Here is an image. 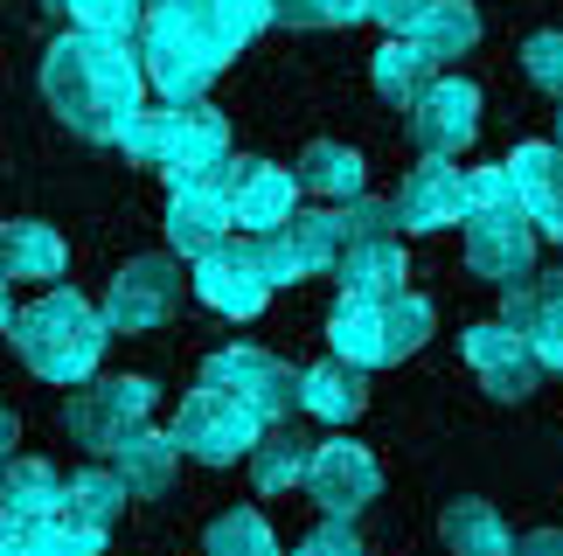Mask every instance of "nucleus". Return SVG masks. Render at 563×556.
I'll return each mask as SVG.
<instances>
[{"mask_svg": "<svg viewBox=\"0 0 563 556\" xmlns=\"http://www.w3.org/2000/svg\"><path fill=\"white\" fill-rule=\"evenodd\" d=\"M466 369L487 382V397H501V403H522V397H536L543 390V362L529 355V341L508 327V320H473L466 327Z\"/></svg>", "mask_w": 563, "mask_h": 556, "instance_id": "9", "label": "nucleus"}, {"mask_svg": "<svg viewBox=\"0 0 563 556\" xmlns=\"http://www.w3.org/2000/svg\"><path fill=\"white\" fill-rule=\"evenodd\" d=\"M146 8H161V0H146Z\"/></svg>", "mask_w": 563, "mask_h": 556, "instance_id": "49", "label": "nucleus"}, {"mask_svg": "<svg viewBox=\"0 0 563 556\" xmlns=\"http://www.w3.org/2000/svg\"><path fill=\"white\" fill-rule=\"evenodd\" d=\"M0 556H104V529L77 522L70 508H56V515L0 508Z\"/></svg>", "mask_w": 563, "mask_h": 556, "instance_id": "18", "label": "nucleus"}, {"mask_svg": "<svg viewBox=\"0 0 563 556\" xmlns=\"http://www.w3.org/2000/svg\"><path fill=\"white\" fill-rule=\"evenodd\" d=\"M63 265H70V251H63V237L49 223H35V216L0 223V278H35V286H49V278H63Z\"/></svg>", "mask_w": 563, "mask_h": 556, "instance_id": "22", "label": "nucleus"}, {"mask_svg": "<svg viewBox=\"0 0 563 556\" xmlns=\"http://www.w3.org/2000/svg\"><path fill=\"white\" fill-rule=\"evenodd\" d=\"M292 237H299V258H307V271H334V258H341V216H334V209L292 216Z\"/></svg>", "mask_w": 563, "mask_h": 556, "instance_id": "39", "label": "nucleus"}, {"mask_svg": "<svg viewBox=\"0 0 563 556\" xmlns=\"http://www.w3.org/2000/svg\"><path fill=\"white\" fill-rule=\"evenodd\" d=\"M501 320L529 341L543 369H563V271H529L522 286H508Z\"/></svg>", "mask_w": 563, "mask_h": 556, "instance_id": "17", "label": "nucleus"}, {"mask_svg": "<svg viewBox=\"0 0 563 556\" xmlns=\"http://www.w3.org/2000/svg\"><path fill=\"white\" fill-rule=\"evenodd\" d=\"M161 382L154 376H112V382H84V390L63 397V432L84 453H119L133 432L154 424Z\"/></svg>", "mask_w": 563, "mask_h": 556, "instance_id": "4", "label": "nucleus"}, {"mask_svg": "<svg viewBox=\"0 0 563 556\" xmlns=\"http://www.w3.org/2000/svg\"><path fill=\"white\" fill-rule=\"evenodd\" d=\"M439 536L452 556H515V536L494 501H452L439 515Z\"/></svg>", "mask_w": 563, "mask_h": 556, "instance_id": "28", "label": "nucleus"}, {"mask_svg": "<svg viewBox=\"0 0 563 556\" xmlns=\"http://www.w3.org/2000/svg\"><path fill=\"white\" fill-rule=\"evenodd\" d=\"M424 8H431V0H369V21H376V29H389V35H410Z\"/></svg>", "mask_w": 563, "mask_h": 556, "instance_id": "44", "label": "nucleus"}, {"mask_svg": "<svg viewBox=\"0 0 563 556\" xmlns=\"http://www.w3.org/2000/svg\"><path fill=\"white\" fill-rule=\"evenodd\" d=\"M272 21H286V29H349V21H369V0H272Z\"/></svg>", "mask_w": 563, "mask_h": 556, "instance_id": "34", "label": "nucleus"}, {"mask_svg": "<svg viewBox=\"0 0 563 556\" xmlns=\"http://www.w3.org/2000/svg\"><path fill=\"white\" fill-rule=\"evenodd\" d=\"M292 556H369V543L355 536V522H334V515H328V522L313 529V536H299Z\"/></svg>", "mask_w": 563, "mask_h": 556, "instance_id": "43", "label": "nucleus"}, {"mask_svg": "<svg viewBox=\"0 0 563 556\" xmlns=\"http://www.w3.org/2000/svg\"><path fill=\"white\" fill-rule=\"evenodd\" d=\"M466 271L487 278V286H522L536 271V223L522 209H501V216H466Z\"/></svg>", "mask_w": 563, "mask_h": 556, "instance_id": "13", "label": "nucleus"}, {"mask_svg": "<svg viewBox=\"0 0 563 556\" xmlns=\"http://www.w3.org/2000/svg\"><path fill=\"white\" fill-rule=\"evenodd\" d=\"M410 35H418L439 63H445V56H466L473 42H481V8H473V0H431Z\"/></svg>", "mask_w": 563, "mask_h": 556, "instance_id": "30", "label": "nucleus"}, {"mask_svg": "<svg viewBox=\"0 0 563 556\" xmlns=\"http://www.w3.org/2000/svg\"><path fill=\"white\" fill-rule=\"evenodd\" d=\"M236 49L223 42V29L195 8V0H161V8H146L140 21V70L146 84L167 98V104H181V98H202L216 77H223V63Z\"/></svg>", "mask_w": 563, "mask_h": 556, "instance_id": "3", "label": "nucleus"}, {"mask_svg": "<svg viewBox=\"0 0 563 556\" xmlns=\"http://www.w3.org/2000/svg\"><path fill=\"white\" fill-rule=\"evenodd\" d=\"M328 341H334L341 362H355V369H383V299L341 292V307L328 313Z\"/></svg>", "mask_w": 563, "mask_h": 556, "instance_id": "26", "label": "nucleus"}, {"mask_svg": "<svg viewBox=\"0 0 563 556\" xmlns=\"http://www.w3.org/2000/svg\"><path fill=\"white\" fill-rule=\"evenodd\" d=\"M508 175H515V202H522V216L536 223V237H556L563 244V146L556 140L515 146Z\"/></svg>", "mask_w": 563, "mask_h": 556, "instance_id": "19", "label": "nucleus"}, {"mask_svg": "<svg viewBox=\"0 0 563 556\" xmlns=\"http://www.w3.org/2000/svg\"><path fill=\"white\" fill-rule=\"evenodd\" d=\"M77 29H98V35H133L146 21V0H56Z\"/></svg>", "mask_w": 563, "mask_h": 556, "instance_id": "37", "label": "nucleus"}, {"mask_svg": "<svg viewBox=\"0 0 563 556\" xmlns=\"http://www.w3.org/2000/svg\"><path fill=\"white\" fill-rule=\"evenodd\" d=\"M195 8L223 29L230 49H244V42H257V35L272 29V0H195Z\"/></svg>", "mask_w": 563, "mask_h": 556, "instance_id": "35", "label": "nucleus"}, {"mask_svg": "<svg viewBox=\"0 0 563 556\" xmlns=\"http://www.w3.org/2000/svg\"><path fill=\"white\" fill-rule=\"evenodd\" d=\"M0 508L21 515H56L63 508V480L49 459H0Z\"/></svg>", "mask_w": 563, "mask_h": 556, "instance_id": "29", "label": "nucleus"}, {"mask_svg": "<svg viewBox=\"0 0 563 556\" xmlns=\"http://www.w3.org/2000/svg\"><path fill=\"white\" fill-rule=\"evenodd\" d=\"M307 459H313V445L292 432L286 418L265 424L251 445V480H257V494H286V487H307Z\"/></svg>", "mask_w": 563, "mask_h": 556, "instance_id": "24", "label": "nucleus"}, {"mask_svg": "<svg viewBox=\"0 0 563 556\" xmlns=\"http://www.w3.org/2000/svg\"><path fill=\"white\" fill-rule=\"evenodd\" d=\"M257 432H265V418H257L251 403H236L230 390H216V382L188 390V397H181V411H175V445H181L188 459H202V466L251 459Z\"/></svg>", "mask_w": 563, "mask_h": 556, "instance_id": "5", "label": "nucleus"}, {"mask_svg": "<svg viewBox=\"0 0 563 556\" xmlns=\"http://www.w3.org/2000/svg\"><path fill=\"white\" fill-rule=\"evenodd\" d=\"M21 438V424H14V411H0V459H8V445Z\"/></svg>", "mask_w": 563, "mask_h": 556, "instance_id": "46", "label": "nucleus"}, {"mask_svg": "<svg viewBox=\"0 0 563 556\" xmlns=\"http://www.w3.org/2000/svg\"><path fill=\"white\" fill-rule=\"evenodd\" d=\"M125 501H133V494H125V480H119V474H104V466H84V474H70V480H63V508H70L77 522H98V529H112Z\"/></svg>", "mask_w": 563, "mask_h": 556, "instance_id": "33", "label": "nucleus"}, {"mask_svg": "<svg viewBox=\"0 0 563 556\" xmlns=\"http://www.w3.org/2000/svg\"><path fill=\"white\" fill-rule=\"evenodd\" d=\"M161 119H167V112H146V104H140L112 146H119L125 160H140V167H161Z\"/></svg>", "mask_w": 563, "mask_h": 556, "instance_id": "42", "label": "nucleus"}, {"mask_svg": "<svg viewBox=\"0 0 563 556\" xmlns=\"http://www.w3.org/2000/svg\"><path fill=\"white\" fill-rule=\"evenodd\" d=\"M369 77H376V98H389L397 112H410V104L439 84V56H431L418 35H389L369 56Z\"/></svg>", "mask_w": 563, "mask_h": 556, "instance_id": "20", "label": "nucleus"}, {"mask_svg": "<svg viewBox=\"0 0 563 556\" xmlns=\"http://www.w3.org/2000/svg\"><path fill=\"white\" fill-rule=\"evenodd\" d=\"M8 334H14V355L29 362V376L63 382V390L91 382L98 362H104V341H112L104 313L91 307V299H77L70 286H63V292H42L35 307H21Z\"/></svg>", "mask_w": 563, "mask_h": 556, "instance_id": "2", "label": "nucleus"}, {"mask_svg": "<svg viewBox=\"0 0 563 556\" xmlns=\"http://www.w3.org/2000/svg\"><path fill=\"white\" fill-rule=\"evenodd\" d=\"M452 223H466V175L445 154H424L397 188V230L431 237V230H452Z\"/></svg>", "mask_w": 563, "mask_h": 556, "instance_id": "15", "label": "nucleus"}, {"mask_svg": "<svg viewBox=\"0 0 563 556\" xmlns=\"http://www.w3.org/2000/svg\"><path fill=\"white\" fill-rule=\"evenodd\" d=\"M556 104H563V98H556ZM556 146H563V112H556Z\"/></svg>", "mask_w": 563, "mask_h": 556, "instance_id": "48", "label": "nucleus"}, {"mask_svg": "<svg viewBox=\"0 0 563 556\" xmlns=\"http://www.w3.org/2000/svg\"><path fill=\"white\" fill-rule=\"evenodd\" d=\"M202 382L230 390L236 403H251L265 424H278V418L299 411V369H292V362H278L272 348H251V341H236V348H216V355L202 362Z\"/></svg>", "mask_w": 563, "mask_h": 556, "instance_id": "6", "label": "nucleus"}, {"mask_svg": "<svg viewBox=\"0 0 563 556\" xmlns=\"http://www.w3.org/2000/svg\"><path fill=\"white\" fill-rule=\"evenodd\" d=\"M223 160H230V119L216 112L209 98L167 104V119H161V175L188 181V175H209V167H223Z\"/></svg>", "mask_w": 563, "mask_h": 556, "instance_id": "10", "label": "nucleus"}, {"mask_svg": "<svg viewBox=\"0 0 563 556\" xmlns=\"http://www.w3.org/2000/svg\"><path fill=\"white\" fill-rule=\"evenodd\" d=\"M202 556H286V549H278L272 522L257 508H230V515H216L202 529Z\"/></svg>", "mask_w": 563, "mask_h": 556, "instance_id": "32", "label": "nucleus"}, {"mask_svg": "<svg viewBox=\"0 0 563 556\" xmlns=\"http://www.w3.org/2000/svg\"><path fill=\"white\" fill-rule=\"evenodd\" d=\"M175 459H181V445H175V432H133L119 445V480H125V494L133 501H161L167 487H175Z\"/></svg>", "mask_w": 563, "mask_h": 556, "instance_id": "23", "label": "nucleus"}, {"mask_svg": "<svg viewBox=\"0 0 563 556\" xmlns=\"http://www.w3.org/2000/svg\"><path fill=\"white\" fill-rule=\"evenodd\" d=\"M334 216H341V251L369 244V237H397V202L355 196V202H334Z\"/></svg>", "mask_w": 563, "mask_h": 556, "instance_id": "38", "label": "nucleus"}, {"mask_svg": "<svg viewBox=\"0 0 563 556\" xmlns=\"http://www.w3.org/2000/svg\"><path fill=\"white\" fill-rule=\"evenodd\" d=\"M522 70H529L536 91L563 98V29H543V35H529V42H522Z\"/></svg>", "mask_w": 563, "mask_h": 556, "instance_id": "41", "label": "nucleus"}, {"mask_svg": "<svg viewBox=\"0 0 563 556\" xmlns=\"http://www.w3.org/2000/svg\"><path fill=\"white\" fill-rule=\"evenodd\" d=\"M362 403H369V369H355V362H313V369H299V411L328 418V424H349L362 418Z\"/></svg>", "mask_w": 563, "mask_h": 556, "instance_id": "21", "label": "nucleus"}, {"mask_svg": "<svg viewBox=\"0 0 563 556\" xmlns=\"http://www.w3.org/2000/svg\"><path fill=\"white\" fill-rule=\"evenodd\" d=\"M299 188H313V196H328V202H355V196H369V167H362L355 146L313 140L307 154H299Z\"/></svg>", "mask_w": 563, "mask_h": 556, "instance_id": "27", "label": "nucleus"}, {"mask_svg": "<svg viewBox=\"0 0 563 556\" xmlns=\"http://www.w3.org/2000/svg\"><path fill=\"white\" fill-rule=\"evenodd\" d=\"M223 188H230V216L251 230H278L299 216V175L272 160H223Z\"/></svg>", "mask_w": 563, "mask_h": 556, "instance_id": "16", "label": "nucleus"}, {"mask_svg": "<svg viewBox=\"0 0 563 556\" xmlns=\"http://www.w3.org/2000/svg\"><path fill=\"white\" fill-rule=\"evenodd\" d=\"M410 146H418V154H466L473 146V133H481V91H473L466 77H439L431 84V91L410 104Z\"/></svg>", "mask_w": 563, "mask_h": 556, "instance_id": "14", "label": "nucleus"}, {"mask_svg": "<svg viewBox=\"0 0 563 556\" xmlns=\"http://www.w3.org/2000/svg\"><path fill=\"white\" fill-rule=\"evenodd\" d=\"M175 307H181V271H175V258H161V251H146V258H133V265H119V278L104 286V327L112 334H154V327H167L175 320Z\"/></svg>", "mask_w": 563, "mask_h": 556, "instance_id": "7", "label": "nucleus"}, {"mask_svg": "<svg viewBox=\"0 0 563 556\" xmlns=\"http://www.w3.org/2000/svg\"><path fill=\"white\" fill-rule=\"evenodd\" d=\"M515 556H563V529H529V536H515Z\"/></svg>", "mask_w": 563, "mask_h": 556, "instance_id": "45", "label": "nucleus"}, {"mask_svg": "<svg viewBox=\"0 0 563 556\" xmlns=\"http://www.w3.org/2000/svg\"><path fill=\"white\" fill-rule=\"evenodd\" d=\"M14 327V313H8V278H0V334Z\"/></svg>", "mask_w": 563, "mask_h": 556, "instance_id": "47", "label": "nucleus"}, {"mask_svg": "<svg viewBox=\"0 0 563 556\" xmlns=\"http://www.w3.org/2000/svg\"><path fill=\"white\" fill-rule=\"evenodd\" d=\"M501 209H522V202H515L508 160L501 167H473V175H466V216H501Z\"/></svg>", "mask_w": 563, "mask_h": 556, "instance_id": "40", "label": "nucleus"}, {"mask_svg": "<svg viewBox=\"0 0 563 556\" xmlns=\"http://www.w3.org/2000/svg\"><path fill=\"white\" fill-rule=\"evenodd\" d=\"M42 98L77 140L112 146L125 133V119L146 104V70L133 35H98V29L56 35L49 56H42Z\"/></svg>", "mask_w": 563, "mask_h": 556, "instance_id": "1", "label": "nucleus"}, {"mask_svg": "<svg viewBox=\"0 0 563 556\" xmlns=\"http://www.w3.org/2000/svg\"><path fill=\"white\" fill-rule=\"evenodd\" d=\"M431 327H439V313H431V299H418V292H389L383 299V362H404V355H418L424 341H431Z\"/></svg>", "mask_w": 563, "mask_h": 556, "instance_id": "31", "label": "nucleus"}, {"mask_svg": "<svg viewBox=\"0 0 563 556\" xmlns=\"http://www.w3.org/2000/svg\"><path fill=\"white\" fill-rule=\"evenodd\" d=\"M188 286H195L202 307H216L223 320H257V313H265V299H272V278H265V265H257V251L251 244H230V237L195 258Z\"/></svg>", "mask_w": 563, "mask_h": 556, "instance_id": "11", "label": "nucleus"}, {"mask_svg": "<svg viewBox=\"0 0 563 556\" xmlns=\"http://www.w3.org/2000/svg\"><path fill=\"white\" fill-rule=\"evenodd\" d=\"M230 188H223V167L209 175H188V181H167V244L175 258H202L230 237Z\"/></svg>", "mask_w": 563, "mask_h": 556, "instance_id": "12", "label": "nucleus"}, {"mask_svg": "<svg viewBox=\"0 0 563 556\" xmlns=\"http://www.w3.org/2000/svg\"><path fill=\"white\" fill-rule=\"evenodd\" d=\"M307 494L320 501V515L355 522L362 508L383 494V466H376L369 445H355V438H328V445H313V459H307Z\"/></svg>", "mask_w": 563, "mask_h": 556, "instance_id": "8", "label": "nucleus"}, {"mask_svg": "<svg viewBox=\"0 0 563 556\" xmlns=\"http://www.w3.org/2000/svg\"><path fill=\"white\" fill-rule=\"evenodd\" d=\"M334 271H341V292H362V299H389V292H404V278H410L397 237L349 244V251L334 258Z\"/></svg>", "mask_w": 563, "mask_h": 556, "instance_id": "25", "label": "nucleus"}, {"mask_svg": "<svg viewBox=\"0 0 563 556\" xmlns=\"http://www.w3.org/2000/svg\"><path fill=\"white\" fill-rule=\"evenodd\" d=\"M251 251H257V265H265L272 292H278V286H299V278H313V271H307V258H299V237H292V223H278V230H257V237H251Z\"/></svg>", "mask_w": 563, "mask_h": 556, "instance_id": "36", "label": "nucleus"}]
</instances>
